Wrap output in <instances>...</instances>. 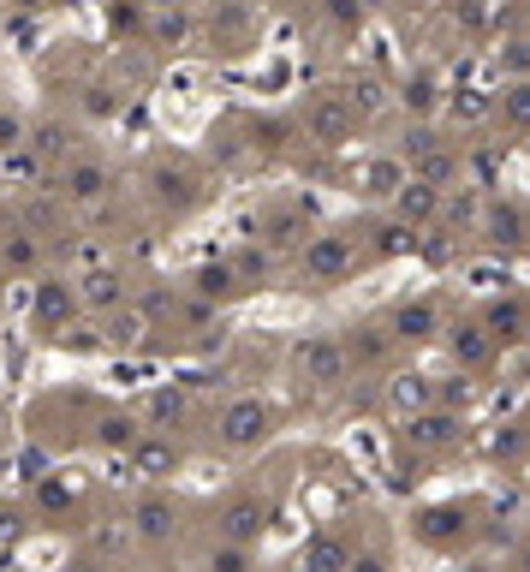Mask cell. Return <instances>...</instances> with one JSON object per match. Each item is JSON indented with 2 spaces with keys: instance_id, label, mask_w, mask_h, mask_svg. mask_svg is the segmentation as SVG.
<instances>
[{
  "instance_id": "6da1fadb",
  "label": "cell",
  "mask_w": 530,
  "mask_h": 572,
  "mask_svg": "<svg viewBox=\"0 0 530 572\" xmlns=\"http://www.w3.org/2000/svg\"><path fill=\"white\" fill-rule=\"evenodd\" d=\"M292 370H299L304 388L340 393L346 381L358 376V364H351V352H346V334H304V341L292 346Z\"/></svg>"
},
{
  "instance_id": "7a4b0ae2",
  "label": "cell",
  "mask_w": 530,
  "mask_h": 572,
  "mask_svg": "<svg viewBox=\"0 0 530 572\" xmlns=\"http://www.w3.org/2000/svg\"><path fill=\"white\" fill-rule=\"evenodd\" d=\"M274 423L281 418H274L269 400H257V393H232V400L215 412V442L227 453H257L274 435Z\"/></svg>"
},
{
  "instance_id": "3957f363",
  "label": "cell",
  "mask_w": 530,
  "mask_h": 572,
  "mask_svg": "<svg viewBox=\"0 0 530 572\" xmlns=\"http://www.w3.org/2000/svg\"><path fill=\"white\" fill-rule=\"evenodd\" d=\"M358 108L346 101V90H316L311 101L299 108V131L316 143V150H346L358 138Z\"/></svg>"
},
{
  "instance_id": "277c9868",
  "label": "cell",
  "mask_w": 530,
  "mask_h": 572,
  "mask_svg": "<svg viewBox=\"0 0 530 572\" xmlns=\"http://www.w3.org/2000/svg\"><path fill=\"white\" fill-rule=\"evenodd\" d=\"M477 537V512L465 501H430L411 512V542H423L430 554H453Z\"/></svg>"
},
{
  "instance_id": "5b68a950",
  "label": "cell",
  "mask_w": 530,
  "mask_h": 572,
  "mask_svg": "<svg viewBox=\"0 0 530 572\" xmlns=\"http://www.w3.org/2000/svg\"><path fill=\"white\" fill-rule=\"evenodd\" d=\"M299 274H304V287H340L358 274V245L346 233H311L299 245Z\"/></svg>"
},
{
  "instance_id": "8992f818",
  "label": "cell",
  "mask_w": 530,
  "mask_h": 572,
  "mask_svg": "<svg viewBox=\"0 0 530 572\" xmlns=\"http://www.w3.org/2000/svg\"><path fill=\"white\" fill-rule=\"evenodd\" d=\"M269 519H274V507L262 501L257 489H232L227 501L215 507V537H227V542H250V549H257V542L269 537Z\"/></svg>"
},
{
  "instance_id": "52a82bcc",
  "label": "cell",
  "mask_w": 530,
  "mask_h": 572,
  "mask_svg": "<svg viewBox=\"0 0 530 572\" xmlns=\"http://www.w3.org/2000/svg\"><path fill=\"white\" fill-rule=\"evenodd\" d=\"M465 442V418L447 412V406H430L418 418H400V447L405 453H447Z\"/></svg>"
},
{
  "instance_id": "ba28073f",
  "label": "cell",
  "mask_w": 530,
  "mask_h": 572,
  "mask_svg": "<svg viewBox=\"0 0 530 572\" xmlns=\"http://www.w3.org/2000/svg\"><path fill=\"white\" fill-rule=\"evenodd\" d=\"M54 191H61V203L90 209V203H101L113 191V168L101 155H72V161H61V180H54Z\"/></svg>"
},
{
  "instance_id": "9c48e42d",
  "label": "cell",
  "mask_w": 530,
  "mask_h": 572,
  "mask_svg": "<svg viewBox=\"0 0 530 572\" xmlns=\"http://www.w3.org/2000/svg\"><path fill=\"white\" fill-rule=\"evenodd\" d=\"M388 328L400 346H435L447 341V322H441V304L435 299H400L388 311Z\"/></svg>"
},
{
  "instance_id": "30bf717a",
  "label": "cell",
  "mask_w": 530,
  "mask_h": 572,
  "mask_svg": "<svg viewBox=\"0 0 530 572\" xmlns=\"http://www.w3.org/2000/svg\"><path fill=\"white\" fill-rule=\"evenodd\" d=\"M72 311H84L78 281H61V274H42V281H36V328L61 341V334L72 328Z\"/></svg>"
},
{
  "instance_id": "8fae6325",
  "label": "cell",
  "mask_w": 530,
  "mask_h": 572,
  "mask_svg": "<svg viewBox=\"0 0 530 572\" xmlns=\"http://www.w3.org/2000/svg\"><path fill=\"white\" fill-rule=\"evenodd\" d=\"M173 531H180V507H173V495L143 489L138 501H131V537L161 549V542H173Z\"/></svg>"
},
{
  "instance_id": "7c38bea8",
  "label": "cell",
  "mask_w": 530,
  "mask_h": 572,
  "mask_svg": "<svg viewBox=\"0 0 530 572\" xmlns=\"http://www.w3.org/2000/svg\"><path fill=\"white\" fill-rule=\"evenodd\" d=\"M126 460H131V472H138L143 483H167V477H173V472H180V465H185V447L173 442L167 430H143V442L131 447Z\"/></svg>"
},
{
  "instance_id": "4fadbf2b",
  "label": "cell",
  "mask_w": 530,
  "mask_h": 572,
  "mask_svg": "<svg viewBox=\"0 0 530 572\" xmlns=\"http://www.w3.org/2000/svg\"><path fill=\"white\" fill-rule=\"evenodd\" d=\"M150 334H155V316L143 311L138 299L101 316V346H108V352H138V346H150Z\"/></svg>"
},
{
  "instance_id": "5bb4252c",
  "label": "cell",
  "mask_w": 530,
  "mask_h": 572,
  "mask_svg": "<svg viewBox=\"0 0 530 572\" xmlns=\"http://www.w3.org/2000/svg\"><path fill=\"white\" fill-rule=\"evenodd\" d=\"M351 542L340 525H322V531L304 537V549H299V572H351Z\"/></svg>"
},
{
  "instance_id": "9a60e30c",
  "label": "cell",
  "mask_w": 530,
  "mask_h": 572,
  "mask_svg": "<svg viewBox=\"0 0 530 572\" xmlns=\"http://www.w3.org/2000/svg\"><path fill=\"white\" fill-rule=\"evenodd\" d=\"M257 239L269 245V251H299V245L311 239V222H304L292 203H262L257 209Z\"/></svg>"
},
{
  "instance_id": "2e32d148",
  "label": "cell",
  "mask_w": 530,
  "mask_h": 572,
  "mask_svg": "<svg viewBox=\"0 0 530 572\" xmlns=\"http://www.w3.org/2000/svg\"><path fill=\"white\" fill-rule=\"evenodd\" d=\"M381 400H388V412L393 418H418V412H430L435 400V381L423 376V370H393L388 381H381Z\"/></svg>"
},
{
  "instance_id": "e0dca14e",
  "label": "cell",
  "mask_w": 530,
  "mask_h": 572,
  "mask_svg": "<svg viewBox=\"0 0 530 572\" xmlns=\"http://www.w3.org/2000/svg\"><path fill=\"white\" fill-rule=\"evenodd\" d=\"M346 352H351V364H358V376H364V370H388L400 341H393L388 322H358V328H346Z\"/></svg>"
},
{
  "instance_id": "ac0fdd59",
  "label": "cell",
  "mask_w": 530,
  "mask_h": 572,
  "mask_svg": "<svg viewBox=\"0 0 530 572\" xmlns=\"http://www.w3.org/2000/svg\"><path fill=\"white\" fill-rule=\"evenodd\" d=\"M185 292H197L203 304H239L245 299V281H239V269H232V257L227 262H197V269L185 274Z\"/></svg>"
},
{
  "instance_id": "d6986e66",
  "label": "cell",
  "mask_w": 530,
  "mask_h": 572,
  "mask_svg": "<svg viewBox=\"0 0 530 572\" xmlns=\"http://www.w3.org/2000/svg\"><path fill=\"white\" fill-rule=\"evenodd\" d=\"M150 203L167 215H185L191 203H197V180L180 168V161H155L150 168Z\"/></svg>"
},
{
  "instance_id": "ffe728a7",
  "label": "cell",
  "mask_w": 530,
  "mask_h": 572,
  "mask_svg": "<svg viewBox=\"0 0 530 572\" xmlns=\"http://www.w3.org/2000/svg\"><path fill=\"white\" fill-rule=\"evenodd\" d=\"M388 209L400 215V222H411V227H430V222H441V215H447V191L430 185V180H405L400 197H393Z\"/></svg>"
},
{
  "instance_id": "44dd1931",
  "label": "cell",
  "mask_w": 530,
  "mask_h": 572,
  "mask_svg": "<svg viewBox=\"0 0 530 572\" xmlns=\"http://www.w3.org/2000/svg\"><path fill=\"white\" fill-rule=\"evenodd\" d=\"M138 418L150 423V430H180V423L191 418V393L180 388V381H155V388L143 393Z\"/></svg>"
},
{
  "instance_id": "7402d4cb",
  "label": "cell",
  "mask_w": 530,
  "mask_h": 572,
  "mask_svg": "<svg viewBox=\"0 0 530 572\" xmlns=\"http://www.w3.org/2000/svg\"><path fill=\"white\" fill-rule=\"evenodd\" d=\"M495 334L483 328V316L477 322H459V328H447V358H453V370H483V364L495 358Z\"/></svg>"
},
{
  "instance_id": "603a6c76",
  "label": "cell",
  "mask_w": 530,
  "mask_h": 572,
  "mask_svg": "<svg viewBox=\"0 0 530 572\" xmlns=\"http://www.w3.org/2000/svg\"><path fill=\"white\" fill-rule=\"evenodd\" d=\"M257 24V0H209V36L215 48H239Z\"/></svg>"
},
{
  "instance_id": "cb8c5ba5",
  "label": "cell",
  "mask_w": 530,
  "mask_h": 572,
  "mask_svg": "<svg viewBox=\"0 0 530 572\" xmlns=\"http://www.w3.org/2000/svg\"><path fill=\"white\" fill-rule=\"evenodd\" d=\"M483 239L495 245V251H519L530 239V215L519 203H489V215H483Z\"/></svg>"
},
{
  "instance_id": "d4e9b609",
  "label": "cell",
  "mask_w": 530,
  "mask_h": 572,
  "mask_svg": "<svg viewBox=\"0 0 530 572\" xmlns=\"http://www.w3.org/2000/svg\"><path fill=\"white\" fill-rule=\"evenodd\" d=\"M78 299H84V311L108 316V311H120V304H131V292H126V274L120 269H90L78 281Z\"/></svg>"
},
{
  "instance_id": "484cf974",
  "label": "cell",
  "mask_w": 530,
  "mask_h": 572,
  "mask_svg": "<svg viewBox=\"0 0 530 572\" xmlns=\"http://www.w3.org/2000/svg\"><path fill=\"white\" fill-rule=\"evenodd\" d=\"M411 180V168H405V155H370L364 161V173H358V191L364 197H400V185Z\"/></svg>"
},
{
  "instance_id": "4316f807",
  "label": "cell",
  "mask_w": 530,
  "mask_h": 572,
  "mask_svg": "<svg viewBox=\"0 0 530 572\" xmlns=\"http://www.w3.org/2000/svg\"><path fill=\"white\" fill-rule=\"evenodd\" d=\"M405 168H411V180H430V185H441L447 191L453 180H459V150L453 143H430V150H418V155H405Z\"/></svg>"
},
{
  "instance_id": "83f0119b",
  "label": "cell",
  "mask_w": 530,
  "mask_h": 572,
  "mask_svg": "<svg viewBox=\"0 0 530 572\" xmlns=\"http://www.w3.org/2000/svg\"><path fill=\"white\" fill-rule=\"evenodd\" d=\"M0 257H7L12 274H42V239H36V227L12 222L7 233H0Z\"/></svg>"
},
{
  "instance_id": "f1b7e54d",
  "label": "cell",
  "mask_w": 530,
  "mask_h": 572,
  "mask_svg": "<svg viewBox=\"0 0 530 572\" xmlns=\"http://www.w3.org/2000/svg\"><path fill=\"white\" fill-rule=\"evenodd\" d=\"M143 430H150V423H143L138 412H101L96 418V447L101 453H131L143 442Z\"/></svg>"
},
{
  "instance_id": "f546056e",
  "label": "cell",
  "mask_w": 530,
  "mask_h": 572,
  "mask_svg": "<svg viewBox=\"0 0 530 572\" xmlns=\"http://www.w3.org/2000/svg\"><path fill=\"white\" fill-rule=\"evenodd\" d=\"M483 328L495 334V346H519V341H530V311L519 299H500L483 311Z\"/></svg>"
},
{
  "instance_id": "4dcf8cb0",
  "label": "cell",
  "mask_w": 530,
  "mask_h": 572,
  "mask_svg": "<svg viewBox=\"0 0 530 572\" xmlns=\"http://www.w3.org/2000/svg\"><path fill=\"white\" fill-rule=\"evenodd\" d=\"M418 233L423 227H411V222H400V215H388V222L370 227V251L376 257H411V251H418Z\"/></svg>"
},
{
  "instance_id": "1f68e13d",
  "label": "cell",
  "mask_w": 530,
  "mask_h": 572,
  "mask_svg": "<svg viewBox=\"0 0 530 572\" xmlns=\"http://www.w3.org/2000/svg\"><path fill=\"white\" fill-rule=\"evenodd\" d=\"M400 108L411 114V120H430V114L441 108V78L435 72H411V78L400 84Z\"/></svg>"
},
{
  "instance_id": "d6a6232c",
  "label": "cell",
  "mask_w": 530,
  "mask_h": 572,
  "mask_svg": "<svg viewBox=\"0 0 530 572\" xmlns=\"http://www.w3.org/2000/svg\"><path fill=\"white\" fill-rule=\"evenodd\" d=\"M232 269H239L245 292H257V287L274 281V251H269L262 239H250V245H239V251H232Z\"/></svg>"
},
{
  "instance_id": "836d02e7",
  "label": "cell",
  "mask_w": 530,
  "mask_h": 572,
  "mask_svg": "<svg viewBox=\"0 0 530 572\" xmlns=\"http://www.w3.org/2000/svg\"><path fill=\"white\" fill-rule=\"evenodd\" d=\"M31 150L42 161H72V155H78V150H72V126L66 120H36L31 126Z\"/></svg>"
},
{
  "instance_id": "e575fe53",
  "label": "cell",
  "mask_w": 530,
  "mask_h": 572,
  "mask_svg": "<svg viewBox=\"0 0 530 572\" xmlns=\"http://www.w3.org/2000/svg\"><path fill=\"white\" fill-rule=\"evenodd\" d=\"M203 572H257V549H250V542L215 537V549L203 554Z\"/></svg>"
},
{
  "instance_id": "d590c367",
  "label": "cell",
  "mask_w": 530,
  "mask_h": 572,
  "mask_svg": "<svg viewBox=\"0 0 530 572\" xmlns=\"http://www.w3.org/2000/svg\"><path fill=\"white\" fill-rule=\"evenodd\" d=\"M495 114L507 120V131H530V78H512L507 90L495 96Z\"/></svg>"
},
{
  "instance_id": "8d00e7d4",
  "label": "cell",
  "mask_w": 530,
  "mask_h": 572,
  "mask_svg": "<svg viewBox=\"0 0 530 572\" xmlns=\"http://www.w3.org/2000/svg\"><path fill=\"white\" fill-rule=\"evenodd\" d=\"M495 114V96L489 90H453L447 96V120L453 126H483Z\"/></svg>"
},
{
  "instance_id": "74e56055",
  "label": "cell",
  "mask_w": 530,
  "mask_h": 572,
  "mask_svg": "<svg viewBox=\"0 0 530 572\" xmlns=\"http://www.w3.org/2000/svg\"><path fill=\"white\" fill-rule=\"evenodd\" d=\"M316 12H322V19H328L340 36H358L364 19H370V7H364V0H316Z\"/></svg>"
},
{
  "instance_id": "f35d334b",
  "label": "cell",
  "mask_w": 530,
  "mask_h": 572,
  "mask_svg": "<svg viewBox=\"0 0 530 572\" xmlns=\"http://www.w3.org/2000/svg\"><path fill=\"white\" fill-rule=\"evenodd\" d=\"M346 101L358 108V120H370V114L388 108V90H381V78H370V72H364V78L346 84Z\"/></svg>"
},
{
  "instance_id": "ab89813d",
  "label": "cell",
  "mask_w": 530,
  "mask_h": 572,
  "mask_svg": "<svg viewBox=\"0 0 530 572\" xmlns=\"http://www.w3.org/2000/svg\"><path fill=\"white\" fill-rule=\"evenodd\" d=\"M185 36H191V12H185V7H167V12H161V19H155V42H167V48H180Z\"/></svg>"
},
{
  "instance_id": "60d3db41",
  "label": "cell",
  "mask_w": 530,
  "mask_h": 572,
  "mask_svg": "<svg viewBox=\"0 0 530 572\" xmlns=\"http://www.w3.org/2000/svg\"><path fill=\"white\" fill-rule=\"evenodd\" d=\"M524 447H530V430H524V423H507V430L489 435V453H495V460H519Z\"/></svg>"
},
{
  "instance_id": "b9f144b4",
  "label": "cell",
  "mask_w": 530,
  "mask_h": 572,
  "mask_svg": "<svg viewBox=\"0 0 530 572\" xmlns=\"http://www.w3.org/2000/svg\"><path fill=\"white\" fill-rule=\"evenodd\" d=\"M435 400L447 406V412H459V406L470 400V370H453L447 381H435Z\"/></svg>"
},
{
  "instance_id": "7bdbcfd3",
  "label": "cell",
  "mask_w": 530,
  "mask_h": 572,
  "mask_svg": "<svg viewBox=\"0 0 530 572\" xmlns=\"http://www.w3.org/2000/svg\"><path fill=\"white\" fill-rule=\"evenodd\" d=\"M31 143V126L19 120L12 108H0V155H12V150H24Z\"/></svg>"
},
{
  "instance_id": "ee69618b",
  "label": "cell",
  "mask_w": 530,
  "mask_h": 572,
  "mask_svg": "<svg viewBox=\"0 0 530 572\" xmlns=\"http://www.w3.org/2000/svg\"><path fill=\"white\" fill-rule=\"evenodd\" d=\"M500 72H507V78H530V36L500 48Z\"/></svg>"
},
{
  "instance_id": "f6af8a7d",
  "label": "cell",
  "mask_w": 530,
  "mask_h": 572,
  "mask_svg": "<svg viewBox=\"0 0 530 572\" xmlns=\"http://www.w3.org/2000/svg\"><path fill=\"white\" fill-rule=\"evenodd\" d=\"M108 24H113V31H138V24H143V12H138V0H113V7H108Z\"/></svg>"
},
{
  "instance_id": "bcb514c9",
  "label": "cell",
  "mask_w": 530,
  "mask_h": 572,
  "mask_svg": "<svg viewBox=\"0 0 530 572\" xmlns=\"http://www.w3.org/2000/svg\"><path fill=\"white\" fill-rule=\"evenodd\" d=\"M120 108V96L108 90V84H90V90H84V114H113Z\"/></svg>"
},
{
  "instance_id": "7dc6e473",
  "label": "cell",
  "mask_w": 530,
  "mask_h": 572,
  "mask_svg": "<svg viewBox=\"0 0 530 572\" xmlns=\"http://www.w3.org/2000/svg\"><path fill=\"white\" fill-rule=\"evenodd\" d=\"M351 572H393V561L381 549H358V554H351Z\"/></svg>"
},
{
  "instance_id": "c3c4849f",
  "label": "cell",
  "mask_w": 530,
  "mask_h": 572,
  "mask_svg": "<svg viewBox=\"0 0 530 572\" xmlns=\"http://www.w3.org/2000/svg\"><path fill=\"white\" fill-rule=\"evenodd\" d=\"M54 0H12V12H24V19H36V12H48Z\"/></svg>"
},
{
  "instance_id": "681fc988",
  "label": "cell",
  "mask_w": 530,
  "mask_h": 572,
  "mask_svg": "<svg viewBox=\"0 0 530 572\" xmlns=\"http://www.w3.org/2000/svg\"><path fill=\"white\" fill-rule=\"evenodd\" d=\"M393 7H405V12H430V7H441V0H393Z\"/></svg>"
},
{
  "instance_id": "f907efd6",
  "label": "cell",
  "mask_w": 530,
  "mask_h": 572,
  "mask_svg": "<svg viewBox=\"0 0 530 572\" xmlns=\"http://www.w3.org/2000/svg\"><path fill=\"white\" fill-rule=\"evenodd\" d=\"M7 274H12V269H7V257H0V287H7Z\"/></svg>"
},
{
  "instance_id": "816d5d0a",
  "label": "cell",
  "mask_w": 530,
  "mask_h": 572,
  "mask_svg": "<svg viewBox=\"0 0 530 572\" xmlns=\"http://www.w3.org/2000/svg\"><path fill=\"white\" fill-rule=\"evenodd\" d=\"M7 12H12V0H0V19H7Z\"/></svg>"
},
{
  "instance_id": "f5cc1de1",
  "label": "cell",
  "mask_w": 530,
  "mask_h": 572,
  "mask_svg": "<svg viewBox=\"0 0 530 572\" xmlns=\"http://www.w3.org/2000/svg\"><path fill=\"white\" fill-rule=\"evenodd\" d=\"M524 572H530V549H524Z\"/></svg>"
}]
</instances>
